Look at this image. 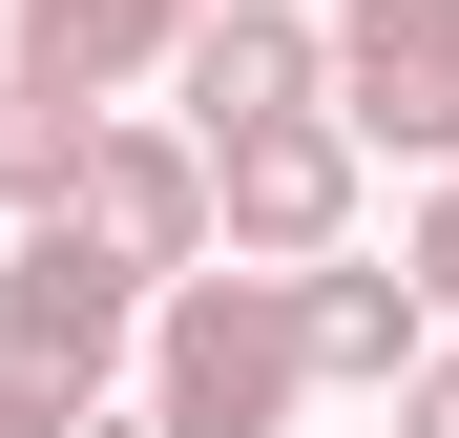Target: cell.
<instances>
[{"label": "cell", "mask_w": 459, "mask_h": 438, "mask_svg": "<svg viewBox=\"0 0 459 438\" xmlns=\"http://www.w3.org/2000/svg\"><path fill=\"white\" fill-rule=\"evenodd\" d=\"M0 438H146V292L84 230L0 251Z\"/></svg>", "instance_id": "obj_1"}, {"label": "cell", "mask_w": 459, "mask_h": 438, "mask_svg": "<svg viewBox=\"0 0 459 438\" xmlns=\"http://www.w3.org/2000/svg\"><path fill=\"white\" fill-rule=\"evenodd\" d=\"M314 417V334H292V271H188L146 313V438H292Z\"/></svg>", "instance_id": "obj_2"}, {"label": "cell", "mask_w": 459, "mask_h": 438, "mask_svg": "<svg viewBox=\"0 0 459 438\" xmlns=\"http://www.w3.org/2000/svg\"><path fill=\"white\" fill-rule=\"evenodd\" d=\"M63 230H84V251L146 292V313H168V292L230 251V230H209V146H188V125H126V105H105V146H84V209H63Z\"/></svg>", "instance_id": "obj_3"}, {"label": "cell", "mask_w": 459, "mask_h": 438, "mask_svg": "<svg viewBox=\"0 0 459 438\" xmlns=\"http://www.w3.org/2000/svg\"><path fill=\"white\" fill-rule=\"evenodd\" d=\"M209 230H230V271H334L355 251V125L314 105V125L209 146Z\"/></svg>", "instance_id": "obj_4"}, {"label": "cell", "mask_w": 459, "mask_h": 438, "mask_svg": "<svg viewBox=\"0 0 459 438\" xmlns=\"http://www.w3.org/2000/svg\"><path fill=\"white\" fill-rule=\"evenodd\" d=\"M334 125L397 167H459V0H334Z\"/></svg>", "instance_id": "obj_5"}, {"label": "cell", "mask_w": 459, "mask_h": 438, "mask_svg": "<svg viewBox=\"0 0 459 438\" xmlns=\"http://www.w3.org/2000/svg\"><path fill=\"white\" fill-rule=\"evenodd\" d=\"M314 105H334V21H292V0H209V42L168 63L188 146H251V125H314Z\"/></svg>", "instance_id": "obj_6"}, {"label": "cell", "mask_w": 459, "mask_h": 438, "mask_svg": "<svg viewBox=\"0 0 459 438\" xmlns=\"http://www.w3.org/2000/svg\"><path fill=\"white\" fill-rule=\"evenodd\" d=\"M0 21H22V84L126 105V84H168V63L209 42V0H0Z\"/></svg>", "instance_id": "obj_7"}, {"label": "cell", "mask_w": 459, "mask_h": 438, "mask_svg": "<svg viewBox=\"0 0 459 438\" xmlns=\"http://www.w3.org/2000/svg\"><path fill=\"white\" fill-rule=\"evenodd\" d=\"M292 334H314V397H418V355H438V313H418V271H376V251H334V271H292Z\"/></svg>", "instance_id": "obj_8"}, {"label": "cell", "mask_w": 459, "mask_h": 438, "mask_svg": "<svg viewBox=\"0 0 459 438\" xmlns=\"http://www.w3.org/2000/svg\"><path fill=\"white\" fill-rule=\"evenodd\" d=\"M84 146H105V105H63V84H22V63H0V209H22V230H63V209H84Z\"/></svg>", "instance_id": "obj_9"}, {"label": "cell", "mask_w": 459, "mask_h": 438, "mask_svg": "<svg viewBox=\"0 0 459 438\" xmlns=\"http://www.w3.org/2000/svg\"><path fill=\"white\" fill-rule=\"evenodd\" d=\"M397 271H418V313H438V334H459V167H438V188H418V230H397Z\"/></svg>", "instance_id": "obj_10"}, {"label": "cell", "mask_w": 459, "mask_h": 438, "mask_svg": "<svg viewBox=\"0 0 459 438\" xmlns=\"http://www.w3.org/2000/svg\"><path fill=\"white\" fill-rule=\"evenodd\" d=\"M397 438H459V334L418 355V397H397Z\"/></svg>", "instance_id": "obj_11"}]
</instances>
